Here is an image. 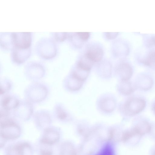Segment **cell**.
Segmentation results:
<instances>
[{"label": "cell", "mask_w": 155, "mask_h": 155, "mask_svg": "<svg viewBox=\"0 0 155 155\" xmlns=\"http://www.w3.org/2000/svg\"><path fill=\"white\" fill-rule=\"evenodd\" d=\"M98 155H113V153L109 146H106Z\"/></svg>", "instance_id": "18"}, {"label": "cell", "mask_w": 155, "mask_h": 155, "mask_svg": "<svg viewBox=\"0 0 155 155\" xmlns=\"http://www.w3.org/2000/svg\"><path fill=\"white\" fill-rule=\"evenodd\" d=\"M142 62L148 66L155 68V52L151 53L148 58L142 61Z\"/></svg>", "instance_id": "14"}, {"label": "cell", "mask_w": 155, "mask_h": 155, "mask_svg": "<svg viewBox=\"0 0 155 155\" xmlns=\"http://www.w3.org/2000/svg\"><path fill=\"white\" fill-rule=\"evenodd\" d=\"M20 102L16 97L11 95L4 96L1 101V106L2 109L9 111L16 109L19 105Z\"/></svg>", "instance_id": "8"}, {"label": "cell", "mask_w": 155, "mask_h": 155, "mask_svg": "<svg viewBox=\"0 0 155 155\" xmlns=\"http://www.w3.org/2000/svg\"><path fill=\"white\" fill-rule=\"evenodd\" d=\"M48 90L46 87L38 83H35L29 86L26 91V95L28 101L39 102L46 97Z\"/></svg>", "instance_id": "3"}, {"label": "cell", "mask_w": 155, "mask_h": 155, "mask_svg": "<svg viewBox=\"0 0 155 155\" xmlns=\"http://www.w3.org/2000/svg\"><path fill=\"white\" fill-rule=\"evenodd\" d=\"M35 119L37 125L41 127L45 128L51 123V119L50 114L44 111L39 112L35 115Z\"/></svg>", "instance_id": "9"}, {"label": "cell", "mask_w": 155, "mask_h": 155, "mask_svg": "<svg viewBox=\"0 0 155 155\" xmlns=\"http://www.w3.org/2000/svg\"><path fill=\"white\" fill-rule=\"evenodd\" d=\"M153 155H155V150L154 151L153 153Z\"/></svg>", "instance_id": "23"}, {"label": "cell", "mask_w": 155, "mask_h": 155, "mask_svg": "<svg viewBox=\"0 0 155 155\" xmlns=\"http://www.w3.org/2000/svg\"><path fill=\"white\" fill-rule=\"evenodd\" d=\"M7 155H32V149L27 142L18 143L8 147L6 149Z\"/></svg>", "instance_id": "4"}, {"label": "cell", "mask_w": 155, "mask_h": 155, "mask_svg": "<svg viewBox=\"0 0 155 155\" xmlns=\"http://www.w3.org/2000/svg\"><path fill=\"white\" fill-rule=\"evenodd\" d=\"M146 105V101L143 99L132 97L128 99L125 103L124 111L127 115L133 116L141 112L145 108Z\"/></svg>", "instance_id": "2"}, {"label": "cell", "mask_w": 155, "mask_h": 155, "mask_svg": "<svg viewBox=\"0 0 155 155\" xmlns=\"http://www.w3.org/2000/svg\"><path fill=\"white\" fill-rule=\"evenodd\" d=\"M76 34L79 38L83 41H86L90 36L89 32H77Z\"/></svg>", "instance_id": "17"}, {"label": "cell", "mask_w": 155, "mask_h": 155, "mask_svg": "<svg viewBox=\"0 0 155 155\" xmlns=\"http://www.w3.org/2000/svg\"><path fill=\"white\" fill-rule=\"evenodd\" d=\"M91 62L84 58V59L80 60L78 62L77 64L78 68L80 70L89 71L91 69Z\"/></svg>", "instance_id": "13"}, {"label": "cell", "mask_w": 155, "mask_h": 155, "mask_svg": "<svg viewBox=\"0 0 155 155\" xmlns=\"http://www.w3.org/2000/svg\"><path fill=\"white\" fill-rule=\"evenodd\" d=\"M104 53L102 48L97 46H93L87 49L84 57L91 62H98L102 59Z\"/></svg>", "instance_id": "7"}, {"label": "cell", "mask_w": 155, "mask_h": 155, "mask_svg": "<svg viewBox=\"0 0 155 155\" xmlns=\"http://www.w3.org/2000/svg\"><path fill=\"white\" fill-rule=\"evenodd\" d=\"M0 118V138L6 141L18 139L21 133L18 124L9 116L1 117Z\"/></svg>", "instance_id": "1"}, {"label": "cell", "mask_w": 155, "mask_h": 155, "mask_svg": "<svg viewBox=\"0 0 155 155\" xmlns=\"http://www.w3.org/2000/svg\"><path fill=\"white\" fill-rule=\"evenodd\" d=\"M131 130L134 136H141L149 133L151 130V127L148 122L142 121Z\"/></svg>", "instance_id": "10"}, {"label": "cell", "mask_w": 155, "mask_h": 155, "mask_svg": "<svg viewBox=\"0 0 155 155\" xmlns=\"http://www.w3.org/2000/svg\"><path fill=\"white\" fill-rule=\"evenodd\" d=\"M57 117L60 120H64L67 117L66 112L60 106H57L55 109Z\"/></svg>", "instance_id": "15"}, {"label": "cell", "mask_w": 155, "mask_h": 155, "mask_svg": "<svg viewBox=\"0 0 155 155\" xmlns=\"http://www.w3.org/2000/svg\"><path fill=\"white\" fill-rule=\"evenodd\" d=\"M59 155H77L74 146L70 143L65 142L61 145Z\"/></svg>", "instance_id": "11"}, {"label": "cell", "mask_w": 155, "mask_h": 155, "mask_svg": "<svg viewBox=\"0 0 155 155\" xmlns=\"http://www.w3.org/2000/svg\"><path fill=\"white\" fill-rule=\"evenodd\" d=\"M153 110L154 112H155V103L154 105V106H153Z\"/></svg>", "instance_id": "22"}, {"label": "cell", "mask_w": 155, "mask_h": 155, "mask_svg": "<svg viewBox=\"0 0 155 155\" xmlns=\"http://www.w3.org/2000/svg\"><path fill=\"white\" fill-rule=\"evenodd\" d=\"M15 110L14 113L17 116L25 120L29 119L33 112L32 105L28 100L20 102Z\"/></svg>", "instance_id": "6"}, {"label": "cell", "mask_w": 155, "mask_h": 155, "mask_svg": "<svg viewBox=\"0 0 155 155\" xmlns=\"http://www.w3.org/2000/svg\"><path fill=\"white\" fill-rule=\"evenodd\" d=\"M114 135V131L113 129L110 130L109 132L108 135V140H111L113 137Z\"/></svg>", "instance_id": "21"}, {"label": "cell", "mask_w": 155, "mask_h": 155, "mask_svg": "<svg viewBox=\"0 0 155 155\" xmlns=\"http://www.w3.org/2000/svg\"><path fill=\"white\" fill-rule=\"evenodd\" d=\"M11 87V83L6 80H2L0 83V94H3L9 91Z\"/></svg>", "instance_id": "16"}, {"label": "cell", "mask_w": 155, "mask_h": 155, "mask_svg": "<svg viewBox=\"0 0 155 155\" xmlns=\"http://www.w3.org/2000/svg\"><path fill=\"white\" fill-rule=\"evenodd\" d=\"M40 155H53V152L51 149H42L40 150Z\"/></svg>", "instance_id": "19"}, {"label": "cell", "mask_w": 155, "mask_h": 155, "mask_svg": "<svg viewBox=\"0 0 155 155\" xmlns=\"http://www.w3.org/2000/svg\"><path fill=\"white\" fill-rule=\"evenodd\" d=\"M118 35V32H107L106 36L108 39H114Z\"/></svg>", "instance_id": "20"}, {"label": "cell", "mask_w": 155, "mask_h": 155, "mask_svg": "<svg viewBox=\"0 0 155 155\" xmlns=\"http://www.w3.org/2000/svg\"><path fill=\"white\" fill-rule=\"evenodd\" d=\"M138 86L140 89L147 90L152 87L153 83L152 79L148 76H143L140 77L139 80Z\"/></svg>", "instance_id": "12"}, {"label": "cell", "mask_w": 155, "mask_h": 155, "mask_svg": "<svg viewBox=\"0 0 155 155\" xmlns=\"http://www.w3.org/2000/svg\"><path fill=\"white\" fill-rule=\"evenodd\" d=\"M59 139L60 134L57 131L53 128L47 127L44 129L40 142L45 145L51 146L58 143Z\"/></svg>", "instance_id": "5"}]
</instances>
